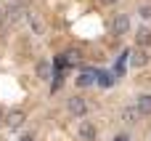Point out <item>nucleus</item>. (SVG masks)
I'll list each match as a JSON object with an SVG mask.
<instances>
[{"instance_id": "5", "label": "nucleus", "mask_w": 151, "mask_h": 141, "mask_svg": "<svg viewBox=\"0 0 151 141\" xmlns=\"http://www.w3.org/2000/svg\"><path fill=\"white\" fill-rule=\"evenodd\" d=\"M127 56H130V64H133V67H146V64H149V53H146L143 48H135V51L127 53Z\"/></svg>"}, {"instance_id": "18", "label": "nucleus", "mask_w": 151, "mask_h": 141, "mask_svg": "<svg viewBox=\"0 0 151 141\" xmlns=\"http://www.w3.org/2000/svg\"><path fill=\"white\" fill-rule=\"evenodd\" d=\"M101 3H104V5H114L117 0H101Z\"/></svg>"}, {"instance_id": "4", "label": "nucleus", "mask_w": 151, "mask_h": 141, "mask_svg": "<svg viewBox=\"0 0 151 141\" xmlns=\"http://www.w3.org/2000/svg\"><path fill=\"white\" fill-rule=\"evenodd\" d=\"M135 109L138 115H151V93H141L135 99Z\"/></svg>"}, {"instance_id": "10", "label": "nucleus", "mask_w": 151, "mask_h": 141, "mask_svg": "<svg viewBox=\"0 0 151 141\" xmlns=\"http://www.w3.org/2000/svg\"><path fill=\"white\" fill-rule=\"evenodd\" d=\"M5 13H8V19H11V21H21V19H27V11H24L21 5H11Z\"/></svg>"}, {"instance_id": "14", "label": "nucleus", "mask_w": 151, "mask_h": 141, "mask_svg": "<svg viewBox=\"0 0 151 141\" xmlns=\"http://www.w3.org/2000/svg\"><path fill=\"white\" fill-rule=\"evenodd\" d=\"M138 13H141V16H143V19H151V5H143V8H141V11H138Z\"/></svg>"}, {"instance_id": "1", "label": "nucleus", "mask_w": 151, "mask_h": 141, "mask_svg": "<svg viewBox=\"0 0 151 141\" xmlns=\"http://www.w3.org/2000/svg\"><path fill=\"white\" fill-rule=\"evenodd\" d=\"M66 109H69V115H74V117H85V115H88V101H85L82 96H72V99L66 101Z\"/></svg>"}, {"instance_id": "3", "label": "nucleus", "mask_w": 151, "mask_h": 141, "mask_svg": "<svg viewBox=\"0 0 151 141\" xmlns=\"http://www.w3.org/2000/svg\"><path fill=\"white\" fill-rule=\"evenodd\" d=\"M96 136H98L96 125H93L90 120H82V123H80V139L82 141H96Z\"/></svg>"}, {"instance_id": "7", "label": "nucleus", "mask_w": 151, "mask_h": 141, "mask_svg": "<svg viewBox=\"0 0 151 141\" xmlns=\"http://www.w3.org/2000/svg\"><path fill=\"white\" fill-rule=\"evenodd\" d=\"M37 77H40V80H50V77H53L50 61H37Z\"/></svg>"}, {"instance_id": "6", "label": "nucleus", "mask_w": 151, "mask_h": 141, "mask_svg": "<svg viewBox=\"0 0 151 141\" xmlns=\"http://www.w3.org/2000/svg\"><path fill=\"white\" fill-rule=\"evenodd\" d=\"M138 117H141V115H138L135 107H125V109H122V123H125V125H135Z\"/></svg>"}, {"instance_id": "17", "label": "nucleus", "mask_w": 151, "mask_h": 141, "mask_svg": "<svg viewBox=\"0 0 151 141\" xmlns=\"http://www.w3.org/2000/svg\"><path fill=\"white\" fill-rule=\"evenodd\" d=\"M5 21V8H0V24Z\"/></svg>"}, {"instance_id": "16", "label": "nucleus", "mask_w": 151, "mask_h": 141, "mask_svg": "<svg viewBox=\"0 0 151 141\" xmlns=\"http://www.w3.org/2000/svg\"><path fill=\"white\" fill-rule=\"evenodd\" d=\"M19 141H35V136H29V133H27V136H21Z\"/></svg>"}, {"instance_id": "13", "label": "nucleus", "mask_w": 151, "mask_h": 141, "mask_svg": "<svg viewBox=\"0 0 151 141\" xmlns=\"http://www.w3.org/2000/svg\"><path fill=\"white\" fill-rule=\"evenodd\" d=\"M98 83H101L104 88H109V85L114 83V77H111V75H98Z\"/></svg>"}, {"instance_id": "9", "label": "nucleus", "mask_w": 151, "mask_h": 141, "mask_svg": "<svg viewBox=\"0 0 151 141\" xmlns=\"http://www.w3.org/2000/svg\"><path fill=\"white\" fill-rule=\"evenodd\" d=\"M135 43H138V48H146V45H151V29H138L135 32Z\"/></svg>"}, {"instance_id": "11", "label": "nucleus", "mask_w": 151, "mask_h": 141, "mask_svg": "<svg viewBox=\"0 0 151 141\" xmlns=\"http://www.w3.org/2000/svg\"><path fill=\"white\" fill-rule=\"evenodd\" d=\"M93 83H96V75H93L90 69H88V72H82V75L77 77V85H80V88H88V85H93Z\"/></svg>"}, {"instance_id": "15", "label": "nucleus", "mask_w": 151, "mask_h": 141, "mask_svg": "<svg viewBox=\"0 0 151 141\" xmlns=\"http://www.w3.org/2000/svg\"><path fill=\"white\" fill-rule=\"evenodd\" d=\"M111 141H130V136H127V133H117Z\"/></svg>"}, {"instance_id": "8", "label": "nucleus", "mask_w": 151, "mask_h": 141, "mask_svg": "<svg viewBox=\"0 0 151 141\" xmlns=\"http://www.w3.org/2000/svg\"><path fill=\"white\" fill-rule=\"evenodd\" d=\"M21 123H24V112H19V109H16V112H11V115L5 117V125H8V128H13V131H16V128H21Z\"/></svg>"}, {"instance_id": "19", "label": "nucleus", "mask_w": 151, "mask_h": 141, "mask_svg": "<svg viewBox=\"0 0 151 141\" xmlns=\"http://www.w3.org/2000/svg\"><path fill=\"white\" fill-rule=\"evenodd\" d=\"M0 120H3V117H0Z\"/></svg>"}, {"instance_id": "2", "label": "nucleus", "mask_w": 151, "mask_h": 141, "mask_svg": "<svg viewBox=\"0 0 151 141\" xmlns=\"http://www.w3.org/2000/svg\"><path fill=\"white\" fill-rule=\"evenodd\" d=\"M111 29H114L117 37H119V35H127V32H130V16H127V13H117V16L111 19Z\"/></svg>"}, {"instance_id": "12", "label": "nucleus", "mask_w": 151, "mask_h": 141, "mask_svg": "<svg viewBox=\"0 0 151 141\" xmlns=\"http://www.w3.org/2000/svg\"><path fill=\"white\" fill-rule=\"evenodd\" d=\"M27 19H29V24H32V29H35V32L40 35V32H42V24H40V19H37L35 13H27Z\"/></svg>"}]
</instances>
